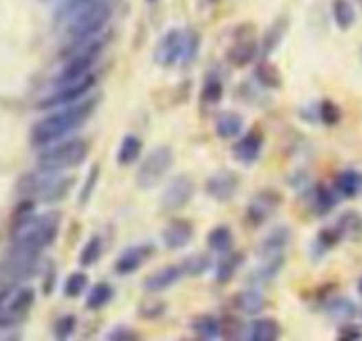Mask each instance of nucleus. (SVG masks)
<instances>
[{
    "label": "nucleus",
    "instance_id": "3",
    "mask_svg": "<svg viewBox=\"0 0 362 341\" xmlns=\"http://www.w3.org/2000/svg\"><path fill=\"white\" fill-rule=\"evenodd\" d=\"M106 39L104 37H92L89 41L82 43L78 46H73V54L67 58L66 66L62 67V71L57 76V85H64V83L76 82L91 74L92 66L99 58L101 52H103Z\"/></svg>",
    "mask_w": 362,
    "mask_h": 341
},
{
    "label": "nucleus",
    "instance_id": "37",
    "mask_svg": "<svg viewBox=\"0 0 362 341\" xmlns=\"http://www.w3.org/2000/svg\"><path fill=\"white\" fill-rule=\"evenodd\" d=\"M200 50V36L193 29H184V52H182V66H188L198 57Z\"/></svg>",
    "mask_w": 362,
    "mask_h": 341
},
{
    "label": "nucleus",
    "instance_id": "8",
    "mask_svg": "<svg viewBox=\"0 0 362 341\" xmlns=\"http://www.w3.org/2000/svg\"><path fill=\"white\" fill-rule=\"evenodd\" d=\"M95 78L92 74L85 76L82 80H76V82L64 83V85H57V92H54L52 96L45 99L41 103V108H62V107H69V104L78 103L83 98H87V94L91 92V89L94 87Z\"/></svg>",
    "mask_w": 362,
    "mask_h": 341
},
{
    "label": "nucleus",
    "instance_id": "15",
    "mask_svg": "<svg viewBox=\"0 0 362 341\" xmlns=\"http://www.w3.org/2000/svg\"><path fill=\"white\" fill-rule=\"evenodd\" d=\"M292 239V232L286 225L276 226L272 228L267 234V237L260 243L258 246V255L262 260H271V258H283L284 250L290 244Z\"/></svg>",
    "mask_w": 362,
    "mask_h": 341
},
{
    "label": "nucleus",
    "instance_id": "44",
    "mask_svg": "<svg viewBox=\"0 0 362 341\" xmlns=\"http://www.w3.org/2000/svg\"><path fill=\"white\" fill-rule=\"evenodd\" d=\"M104 340L108 341H133L138 340V334L131 329V327H126V325H117L113 329H110L104 336Z\"/></svg>",
    "mask_w": 362,
    "mask_h": 341
},
{
    "label": "nucleus",
    "instance_id": "11",
    "mask_svg": "<svg viewBox=\"0 0 362 341\" xmlns=\"http://www.w3.org/2000/svg\"><path fill=\"white\" fill-rule=\"evenodd\" d=\"M256 52H258V45L255 39V30L242 25L237 29V37L228 48L227 58L234 67H246L255 60Z\"/></svg>",
    "mask_w": 362,
    "mask_h": 341
},
{
    "label": "nucleus",
    "instance_id": "42",
    "mask_svg": "<svg viewBox=\"0 0 362 341\" xmlns=\"http://www.w3.org/2000/svg\"><path fill=\"white\" fill-rule=\"evenodd\" d=\"M166 311V305L163 300L157 299H150V300H144L140 306H138V315L147 320H156V318L163 317Z\"/></svg>",
    "mask_w": 362,
    "mask_h": 341
},
{
    "label": "nucleus",
    "instance_id": "49",
    "mask_svg": "<svg viewBox=\"0 0 362 341\" xmlns=\"http://www.w3.org/2000/svg\"><path fill=\"white\" fill-rule=\"evenodd\" d=\"M361 60H362V46H361Z\"/></svg>",
    "mask_w": 362,
    "mask_h": 341
},
{
    "label": "nucleus",
    "instance_id": "20",
    "mask_svg": "<svg viewBox=\"0 0 362 341\" xmlns=\"http://www.w3.org/2000/svg\"><path fill=\"white\" fill-rule=\"evenodd\" d=\"M343 241H361L362 239V214L357 210H346L336 221Z\"/></svg>",
    "mask_w": 362,
    "mask_h": 341
},
{
    "label": "nucleus",
    "instance_id": "33",
    "mask_svg": "<svg viewBox=\"0 0 362 341\" xmlns=\"http://www.w3.org/2000/svg\"><path fill=\"white\" fill-rule=\"evenodd\" d=\"M101 255H103V239L99 235H92L80 251L78 263L82 267H92L101 258Z\"/></svg>",
    "mask_w": 362,
    "mask_h": 341
},
{
    "label": "nucleus",
    "instance_id": "32",
    "mask_svg": "<svg viewBox=\"0 0 362 341\" xmlns=\"http://www.w3.org/2000/svg\"><path fill=\"white\" fill-rule=\"evenodd\" d=\"M327 313L336 320H350L357 315V306L348 297H334L327 305Z\"/></svg>",
    "mask_w": 362,
    "mask_h": 341
},
{
    "label": "nucleus",
    "instance_id": "25",
    "mask_svg": "<svg viewBox=\"0 0 362 341\" xmlns=\"http://www.w3.org/2000/svg\"><path fill=\"white\" fill-rule=\"evenodd\" d=\"M142 148L144 144L136 135H126L122 138L119 145V151H117V163L120 166H129L133 165L142 154Z\"/></svg>",
    "mask_w": 362,
    "mask_h": 341
},
{
    "label": "nucleus",
    "instance_id": "14",
    "mask_svg": "<svg viewBox=\"0 0 362 341\" xmlns=\"http://www.w3.org/2000/svg\"><path fill=\"white\" fill-rule=\"evenodd\" d=\"M156 253V248L152 244H136L129 246L117 256L115 260V272L120 276H129L136 272L150 260V256Z\"/></svg>",
    "mask_w": 362,
    "mask_h": 341
},
{
    "label": "nucleus",
    "instance_id": "40",
    "mask_svg": "<svg viewBox=\"0 0 362 341\" xmlns=\"http://www.w3.org/2000/svg\"><path fill=\"white\" fill-rule=\"evenodd\" d=\"M318 111H320V122H324L329 128L336 126L341 120V108L330 99H324L321 103H318Z\"/></svg>",
    "mask_w": 362,
    "mask_h": 341
},
{
    "label": "nucleus",
    "instance_id": "19",
    "mask_svg": "<svg viewBox=\"0 0 362 341\" xmlns=\"http://www.w3.org/2000/svg\"><path fill=\"white\" fill-rule=\"evenodd\" d=\"M334 188L341 198H355L359 193H362V173H359L355 168L343 170L336 177Z\"/></svg>",
    "mask_w": 362,
    "mask_h": 341
},
{
    "label": "nucleus",
    "instance_id": "22",
    "mask_svg": "<svg viewBox=\"0 0 362 341\" xmlns=\"http://www.w3.org/2000/svg\"><path fill=\"white\" fill-rule=\"evenodd\" d=\"M311 197H313V209L318 216L329 214L339 201V193L336 191V188H329L324 184L315 186Z\"/></svg>",
    "mask_w": 362,
    "mask_h": 341
},
{
    "label": "nucleus",
    "instance_id": "9",
    "mask_svg": "<svg viewBox=\"0 0 362 341\" xmlns=\"http://www.w3.org/2000/svg\"><path fill=\"white\" fill-rule=\"evenodd\" d=\"M194 195V182L188 175L173 177L168 182L163 193H161V209L165 212H175V210L184 209L191 201Z\"/></svg>",
    "mask_w": 362,
    "mask_h": 341
},
{
    "label": "nucleus",
    "instance_id": "43",
    "mask_svg": "<svg viewBox=\"0 0 362 341\" xmlns=\"http://www.w3.org/2000/svg\"><path fill=\"white\" fill-rule=\"evenodd\" d=\"M76 324H78V320H76L74 315H64V317H60L55 322V336H57L58 340H67V338L73 336V333L76 331Z\"/></svg>",
    "mask_w": 362,
    "mask_h": 341
},
{
    "label": "nucleus",
    "instance_id": "31",
    "mask_svg": "<svg viewBox=\"0 0 362 341\" xmlns=\"http://www.w3.org/2000/svg\"><path fill=\"white\" fill-rule=\"evenodd\" d=\"M332 16L336 25L341 30H348L355 23V8L350 0H334L332 2Z\"/></svg>",
    "mask_w": 362,
    "mask_h": 341
},
{
    "label": "nucleus",
    "instance_id": "48",
    "mask_svg": "<svg viewBox=\"0 0 362 341\" xmlns=\"http://www.w3.org/2000/svg\"><path fill=\"white\" fill-rule=\"evenodd\" d=\"M147 2H150V4H152V2H157V0H147Z\"/></svg>",
    "mask_w": 362,
    "mask_h": 341
},
{
    "label": "nucleus",
    "instance_id": "21",
    "mask_svg": "<svg viewBox=\"0 0 362 341\" xmlns=\"http://www.w3.org/2000/svg\"><path fill=\"white\" fill-rule=\"evenodd\" d=\"M244 126V120L239 113L235 111H223L221 116L216 119V135L221 138V140H234L240 135Z\"/></svg>",
    "mask_w": 362,
    "mask_h": 341
},
{
    "label": "nucleus",
    "instance_id": "41",
    "mask_svg": "<svg viewBox=\"0 0 362 341\" xmlns=\"http://www.w3.org/2000/svg\"><path fill=\"white\" fill-rule=\"evenodd\" d=\"M99 173H101L99 165H92V168L89 170V173H87V177H85V182H83L82 191H80L78 206H85V204H89V200H91L92 195H94L95 188H98Z\"/></svg>",
    "mask_w": 362,
    "mask_h": 341
},
{
    "label": "nucleus",
    "instance_id": "1",
    "mask_svg": "<svg viewBox=\"0 0 362 341\" xmlns=\"http://www.w3.org/2000/svg\"><path fill=\"white\" fill-rule=\"evenodd\" d=\"M98 104L99 98H83L78 103L62 107V110H58L57 113H52L36 124L32 131V142L36 145H49L71 135L91 119Z\"/></svg>",
    "mask_w": 362,
    "mask_h": 341
},
{
    "label": "nucleus",
    "instance_id": "45",
    "mask_svg": "<svg viewBox=\"0 0 362 341\" xmlns=\"http://www.w3.org/2000/svg\"><path fill=\"white\" fill-rule=\"evenodd\" d=\"M95 2H101V0H67L66 4L62 6L60 9V16L62 18H69L74 11L85 8V6L95 4Z\"/></svg>",
    "mask_w": 362,
    "mask_h": 341
},
{
    "label": "nucleus",
    "instance_id": "23",
    "mask_svg": "<svg viewBox=\"0 0 362 341\" xmlns=\"http://www.w3.org/2000/svg\"><path fill=\"white\" fill-rule=\"evenodd\" d=\"M235 308L239 311L246 313V315H258V313L264 311L265 308V299L262 296L260 290L256 288H247V290H242L235 296L234 299Z\"/></svg>",
    "mask_w": 362,
    "mask_h": 341
},
{
    "label": "nucleus",
    "instance_id": "18",
    "mask_svg": "<svg viewBox=\"0 0 362 341\" xmlns=\"http://www.w3.org/2000/svg\"><path fill=\"white\" fill-rule=\"evenodd\" d=\"M194 235V228L188 219H175V221L170 223L166 226L163 234H161V239H163V244H165L168 250H182L188 244L193 241Z\"/></svg>",
    "mask_w": 362,
    "mask_h": 341
},
{
    "label": "nucleus",
    "instance_id": "29",
    "mask_svg": "<svg viewBox=\"0 0 362 341\" xmlns=\"http://www.w3.org/2000/svg\"><path fill=\"white\" fill-rule=\"evenodd\" d=\"M280 324L276 318H260L253 322L249 340L253 341H276L280 338Z\"/></svg>",
    "mask_w": 362,
    "mask_h": 341
},
{
    "label": "nucleus",
    "instance_id": "2",
    "mask_svg": "<svg viewBox=\"0 0 362 341\" xmlns=\"http://www.w3.org/2000/svg\"><path fill=\"white\" fill-rule=\"evenodd\" d=\"M111 16H113L111 0H101L74 11L67 23V37L71 39V45L78 46L98 36L106 27Z\"/></svg>",
    "mask_w": 362,
    "mask_h": 341
},
{
    "label": "nucleus",
    "instance_id": "4",
    "mask_svg": "<svg viewBox=\"0 0 362 341\" xmlns=\"http://www.w3.org/2000/svg\"><path fill=\"white\" fill-rule=\"evenodd\" d=\"M91 153V145L83 138H73V140L60 142L52 145L39 156V163L46 170H69L83 165Z\"/></svg>",
    "mask_w": 362,
    "mask_h": 341
},
{
    "label": "nucleus",
    "instance_id": "27",
    "mask_svg": "<svg viewBox=\"0 0 362 341\" xmlns=\"http://www.w3.org/2000/svg\"><path fill=\"white\" fill-rule=\"evenodd\" d=\"M244 263L242 253H227L225 258L219 260L218 267H216V281L221 285L228 283V281L237 274V271L240 269V265Z\"/></svg>",
    "mask_w": 362,
    "mask_h": 341
},
{
    "label": "nucleus",
    "instance_id": "28",
    "mask_svg": "<svg viewBox=\"0 0 362 341\" xmlns=\"http://www.w3.org/2000/svg\"><path fill=\"white\" fill-rule=\"evenodd\" d=\"M113 294H115L113 287L104 283V281L94 285V287L89 290V294H87V299H85L87 309H91V311H99V309H103L104 306L113 299Z\"/></svg>",
    "mask_w": 362,
    "mask_h": 341
},
{
    "label": "nucleus",
    "instance_id": "38",
    "mask_svg": "<svg viewBox=\"0 0 362 341\" xmlns=\"http://www.w3.org/2000/svg\"><path fill=\"white\" fill-rule=\"evenodd\" d=\"M87 287H89V276L85 272H73L64 285V294H66V297L76 299L85 292Z\"/></svg>",
    "mask_w": 362,
    "mask_h": 341
},
{
    "label": "nucleus",
    "instance_id": "39",
    "mask_svg": "<svg viewBox=\"0 0 362 341\" xmlns=\"http://www.w3.org/2000/svg\"><path fill=\"white\" fill-rule=\"evenodd\" d=\"M286 20H278L276 23L272 25L271 29L267 30V34H265V41H264V54L269 55L272 52V50H276V46L280 45L281 39H283L284 32H286Z\"/></svg>",
    "mask_w": 362,
    "mask_h": 341
},
{
    "label": "nucleus",
    "instance_id": "12",
    "mask_svg": "<svg viewBox=\"0 0 362 341\" xmlns=\"http://www.w3.org/2000/svg\"><path fill=\"white\" fill-rule=\"evenodd\" d=\"M182 52H184V30L172 29L156 45L154 60L161 67H172L182 62Z\"/></svg>",
    "mask_w": 362,
    "mask_h": 341
},
{
    "label": "nucleus",
    "instance_id": "24",
    "mask_svg": "<svg viewBox=\"0 0 362 341\" xmlns=\"http://www.w3.org/2000/svg\"><path fill=\"white\" fill-rule=\"evenodd\" d=\"M207 246L210 248V251L219 253V255L230 253L231 246H234V234H231L230 226L219 225L212 228L207 235Z\"/></svg>",
    "mask_w": 362,
    "mask_h": 341
},
{
    "label": "nucleus",
    "instance_id": "17",
    "mask_svg": "<svg viewBox=\"0 0 362 341\" xmlns=\"http://www.w3.org/2000/svg\"><path fill=\"white\" fill-rule=\"evenodd\" d=\"M182 276H184L182 265H165V267L157 269L145 278L144 288L150 294L163 292V290H168L170 287L179 283Z\"/></svg>",
    "mask_w": 362,
    "mask_h": 341
},
{
    "label": "nucleus",
    "instance_id": "47",
    "mask_svg": "<svg viewBox=\"0 0 362 341\" xmlns=\"http://www.w3.org/2000/svg\"><path fill=\"white\" fill-rule=\"evenodd\" d=\"M357 292L362 296V276L357 280Z\"/></svg>",
    "mask_w": 362,
    "mask_h": 341
},
{
    "label": "nucleus",
    "instance_id": "26",
    "mask_svg": "<svg viewBox=\"0 0 362 341\" xmlns=\"http://www.w3.org/2000/svg\"><path fill=\"white\" fill-rule=\"evenodd\" d=\"M341 241L343 239H341V235H339L336 225L327 226V228L318 232L313 246H311V255L317 256V258H321V256L327 255V251L332 250V248L336 246V244L341 243Z\"/></svg>",
    "mask_w": 362,
    "mask_h": 341
},
{
    "label": "nucleus",
    "instance_id": "7",
    "mask_svg": "<svg viewBox=\"0 0 362 341\" xmlns=\"http://www.w3.org/2000/svg\"><path fill=\"white\" fill-rule=\"evenodd\" d=\"M173 166V151L168 145H157L154 147L136 172V182L142 189H150L163 181V177L170 172Z\"/></svg>",
    "mask_w": 362,
    "mask_h": 341
},
{
    "label": "nucleus",
    "instance_id": "36",
    "mask_svg": "<svg viewBox=\"0 0 362 341\" xmlns=\"http://www.w3.org/2000/svg\"><path fill=\"white\" fill-rule=\"evenodd\" d=\"M223 92H225V87H223L221 80L218 76H210L203 83L200 98L205 104H218L223 98Z\"/></svg>",
    "mask_w": 362,
    "mask_h": 341
},
{
    "label": "nucleus",
    "instance_id": "13",
    "mask_svg": "<svg viewBox=\"0 0 362 341\" xmlns=\"http://www.w3.org/2000/svg\"><path fill=\"white\" fill-rule=\"evenodd\" d=\"M239 175L231 170H219L205 182V191L216 201H230L239 189Z\"/></svg>",
    "mask_w": 362,
    "mask_h": 341
},
{
    "label": "nucleus",
    "instance_id": "5",
    "mask_svg": "<svg viewBox=\"0 0 362 341\" xmlns=\"http://www.w3.org/2000/svg\"><path fill=\"white\" fill-rule=\"evenodd\" d=\"M25 225L27 226L20 235V250L39 253V250L49 246L57 237L58 228H60V214H43Z\"/></svg>",
    "mask_w": 362,
    "mask_h": 341
},
{
    "label": "nucleus",
    "instance_id": "16",
    "mask_svg": "<svg viewBox=\"0 0 362 341\" xmlns=\"http://www.w3.org/2000/svg\"><path fill=\"white\" fill-rule=\"evenodd\" d=\"M262 148H264V136L258 131H251L235 142L231 147V156L235 161H239L240 165L249 166L258 161Z\"/></svg>",
    "mask_w": 362,
    "mask_h": 341
},
{
    "label": "nucleus",
    "instance_id": "35",
    "mask_svg": "<svg viewBox=\"0 0 362 341\" xmlns=\"http://www.w3.org/2000/svg\"><path fill=\"white\" fill-rule=\"evenodd\" d=\"M212 262H210V256L203 255V253H196V255H191L182 262V269H184V274L188 276H202L205 274L210 269Z\"/></svg>",
    "mask_w": 362,
    "mask_h": 341
},
{
    "label": "nucleus",
    "instance_id": "30",
    "mask_svg": "<svg viewBox=\"0 0 362 341\" xmlns=\"http://www.w3.org/2000/svg\"><path fill=\"white\" fill-rule=\"evenodd\" d=\"M193 331L200 340L210 341L219 340L221 336V324L218 318L210 317V315H202L193 322Z\"/></svg>",
    "mask_w": 362,
    "mask_h": 341
},
{
    "label": "nucleus",
    "instance_id": "46",
    "mask_svg": "<svg viewBox=\"0 0 362 341\" xmlns=\"http://www.w3.org/2000/svg\"><path fill=\"white\" fill-rule=\"evenodd\" d=\"M361 338H362V331L354 324H345L341 329H339L338 334L339 341H357L361 340Z\"/></svg>",
    "mask_w": 362,
    "mask_h": 341
},
{
    "label": "nucleus",
    "instance_id": "34",
    "mask_svg": "<svg viewBox=\"0 0 362 341\" xmlns=\"http://www.w3.org/2000/svg\"><path fill=\"white\" fill-rule=\"evenodd\" d=\"M255 76L260 83L267 89H280L283 85V78H281V73L274 64H271L269 60L260 62L255 69Z\"/></svg>",
    "mask_w": 362,
    "mask_h": 341
},
{
    "label": "nucleus",
    "instance_id": "6",
    "mask_svg": "<svg viewBox=\"0 0 362 341\" xmlns=\"http://www.w3.org/2000/svg\"><path fill=\"white\" fill-rule=\"evenodd\" d=\"M74 179L58 175L55 170H43L41 173L27 177L23 189L27 195L41 198L43 201H60L73 188Z\"/></svg>",
    "mask_w": 362,
    "mask_h": 341
},
{
    "label": "nucleus",
    "instance_id": "10",
    "mask_svg": "<svg viewBox=\"0 0 362 341\" xmlns=\"http://www.w3.org/2000/svg\"><path fill=\"white\" fill-rule=\"evenodd\" d=\"M283 204V198L274 189H264L260 191L247 206L246 219L249 226H262L276 214L280 206Z\"/></svg>",
    "mask_w": 362,
    "mask_h": 341
}]
</instances>
